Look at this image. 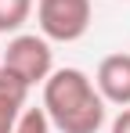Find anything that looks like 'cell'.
Wrapping results in <instances>:
<instances>
[{"label": "cell", "instance_id": "obj_1", "mask_svg": "<svg viewBox=\"0 0 130 133\" xmlns=\"http://www.w3.org/2000/svg\"><path fill=\"white\" fill-rule=\"evenodd\" d=\"M105 108V97L83 68H54L43 79V111L58 133H98Z\"/></svg>", "mask_w": 130, "mask_h": 133}, {"label": "cell", "instance_id": "obj_2", "mask_svg": "<svg viewBox=\"0 0 130 133\" xmlns=\"http://www.w3.org/2000/svg\"><path fill=\"white\" fill-rule=\"evenodd\" d=\"M0 68L18 76L25 87H43V79L54 72V50L43 32H15L0 50Z\"/></svg>", "mask_w": 130, "mask_h": 133}, {"label": "cell", "instance_id": "obj_3", "mask_svg": "<svg viewBox=\"0 0 130 133\" xmlns=\"http://www.w3.org/2000/svg\"><path fill=\"white\" fill-rule=\"evenodd\" d=\"M94 18L90 0H36V25L51 43L83 40Z\"/></svg>", "mask_w": 130, "mask_h": 133}, {"label": "cell", "instance_id": "obj_4", "mask_svg": "<svg viewBox=\"0 0 130 133\" xmlns=\"http://www.w3.org/2000/svg\"><path fill=\"white\" fill-rule=\"evenodd\" d=\"M94 87L105 97V104L127 108L130 104V54H108L94 72Z\"/></svg>", "mask_w": 130, "mask_h": 133}, {"label": "cell", "instance_id": "obj_5", "mask_svg": "<svg viewBox=\"0 0 130 133\" xmlns=\"http://www.w3.org/2000/svg\"><path fill=\"white\" fill-rule=\"evenodd\" d=\"M25 97H29V87L18 76H11L7 68H0V133L15 130V119L25 108Z\"/></svg>", "mask_w": 130, "mask_h": 133}, {"label": "cell", "instance_id": "obj_6", "mask_svg": "<svg viewBox=\"0 0 130 133\" xmlns=\"http://www.w3.org/2000/svg\"><path fill=\"white\" fill-rule=\"evenodd\" d=\"M33 15V0H0V32H18Z\"/></svg>", "mask_w": 130, "mask_h": 133}, {"label": "cell", "instance_id": "obj_7", "mask_svg": "<svg viewBox=\"0 0 130 133\" xmlns=\"http://www.w3.org/2000/svg\"><path fill=\"white\" fill-rule=\"evenodd\" d=\"M51 130H54V126H51V119H47V111H43V104H40V108H22L11 133H51Z\"/></svg>", "mask_w": 130, "mask_h": 133}, {"label": "cell", "instance_id": "obj_8", "mask_svg": "<svg viewBox=\"0 0 130 133\" xmlns=\"http://www.w3.org/2000/svg\"><path fill=\"white\" fill-rule=\"evenodd\" d=\"M108 133H130V104L119 108V115L112 119V130H108Z\"/></svg>", "mask_w": 130, "mask_h": 133}]
</instances>
